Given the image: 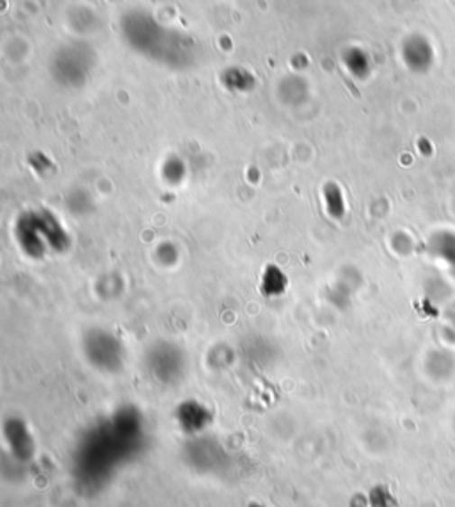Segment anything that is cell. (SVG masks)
Listing matches in <instances>:
<instances>
[{"label": "cell", "instance_id": "9", "mask_svg": "<svg viewBox=\"0 0 455 507\" xmlns=\"http://www.w3.org/2000/svg\"><path fill=\"white\" fill-rule=\"evenodd\" d=\"M155 258H157V262H159L160 266H164V267L175 266L177 260H178V249H177L175 244L164 242V244H160V246L157 248Z\"/></svg>", "mask_w": 455, "mask_h": 507}, {"label": "cell", "instance_id": "2", "mask_svg": "<svg viewBox=\"0 0 455 507\" xmlns=\"http://www.w3.org/2000/svg\"><path fill=\"white\" fill-rule=\"evenodd\" d=\"M148 370L150 374L164 383L173 385L177 383L186 372V357L184 351L169 342L155 344L148 353Z\"/></svg>", "mask_w": 455, "mask_h": 507}, {"label": "cell", "instance_id": "5", "mask_svg": "<svg viewBox=\"0 0 455 507\" xmlns=\"http://www.w3.org/2000/svg\"><path fill=\"white\" fill-rule=\"evenodd\" d=\"M38 218H40V224H41L49 249H52L56 253H65L71 244V237L66 231L65 226L61 224V221L56 218L50 211H38Z\"/></svg>", "mask_w": 455, "mask_h": 507}, {"label": "cell", "instance_id": "8", "mask_svg": "<svg viewBox=\"0 0 455 507\" xmlns=\"http://www.w3.org/2000/svg\"><path fill=\"white\" fill-rule=\"evenodd\" d=\"M324 204L327 214L332 219H341L345 214V204H343V195L341 191L334 186L329 184L324 189Z\"/></svg>", "mask_w": 455, "mask_h": 507}, {"label": "cell", "instance_id": "6", "mask_svg": "<svg viewBox=\"0 0 455 507\" xmlns=\"http://www.w3.org/2000/svg\"><path fill=\"white\" fill-rule=\"evenodd\" d=\"M5 438L16 456H22V454L31 456L34 443H32V438H31L27 426L22 421L11 419L5 422Z\"/></svg>", "mask_w": 455, "mask_h": 507}, {"label": "cell", "instance_id": "10", "mask_svg": "<svg viewBox=\"0 0 455 507\" xmlns=\"http://www.w3.org/2000/svg\"><path fill=\"white\" fill-rule=\"evenodd\" d=\"M250 507H263V506H261V504H251V506Z\"/></svg>", "mask_w": 455, "mask_h": 507}, {"label": "cell", "instance_id": "4", "mask_svg": "<svg viewBox=\"0 0 455 507\" xmlns=\"http://www.w3.org/2000/svg\"><path fill=\"white\" fill-rule=\"evenodd\" d=\"M177 422L184 433L197 435L212 424V413L197 401H186L177 410Z\"/></svg>", "mask_w": 455, "mask_h": 507}, {"label": "cell", "instance_id": "7", "mask_svg": "<svg viewBox=\"0 0 455 507\" xmlns=\"http://www.w3.org/2000/svg\"><path fill=\"white\" fill-rule=\"evenodd\" d=\"M288 287L287 275L274 264L267 266L261 273L260 290L267 297H279Z\"/></svg>", "mask_w": 455, "mask_h": 507}, {"label": "cell", "instance_id": "3", "mask_svg": "<svg viewBox=\"0 0 455 507\" xmlns=\"http://www.w3.org/2000/svg\"><path fill=\"white\" fill-rule=\"evenodd\" d=\"M14 239L18 248L23 251L25 257L29 258H43L49 251L40 218H38V211H29L23 213L16 224H14Z\"/></svg>", "mask_w": 455, "mask_h": 507}, {"label": "cell", "instance_id": "1", "mask_svg": "<svg viewBox=\"0 0 455 507\" xmlns=\"http://www.w3.org/2000/svg\"><path fill=\"white\" fill-rule=\"evenodd\" d=\"M84 357L100 372L114 374L125 365V346L118 335L105 328H91L82 340Z\"/></svg>", "mask_w": 455, "mask_h": 507}]
</instances>
